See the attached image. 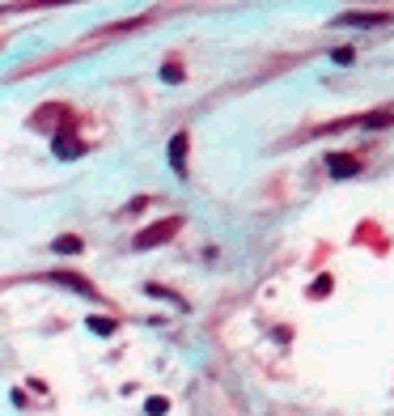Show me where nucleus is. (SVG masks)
Segmentation results:
<instances>
[{
  "label": "nucleus",
  "mask_w": 394,
  "mask_h": 416,
  "mask_svg": "<svg viewBox=\"0 0 394 416\" xmlns=\"http://www.w3.org/2000/svg\"><path fill=\"white\" fill-rule=\"evenodd\" d=\"M149 293L153 297H161V302H179V293H170V289H161V285H149ZM183 306V302H179Z\"/></svg>",
  "instance_id": "obj_11"
},
{
  "label": "nucleus",
  "mask_w": 394,
  "mask_h": 416,
  "mask_svg": "<svg viewBox=\"0 0 394 416\" xmlns=\"http://www.w3.org/2000/svg\"><path fill=\"white\" fill-rule=\"evenodd\" d=\"M81 149H85V144H81V136H77V128H73V124H64L60 132H55V140H51V153H55L60 162H73Z\"/></svg>",
  "instance_id": "obj_2"
},
{
  "label": "nucleus",
  "mask_w": 394,
  "mask_h": 416,
  "mask_svg": "<svg viewBox=\"0 0 394 416\" xmlns=\"http://www.w3.org/2000/svg\"><path fill=\"white\" fill-rule=\"evenodd\" d=\"M51 251H55V255H77V251H81V238H77V234H60V238L51 242Z\"/></svg>",
  "instance_id": "obj_7"
},
{
  "label": "nucleus",
  "mask_w": 394,
  "mask_h": 416,
  "mask_svg": "<svg viewBox=\"0 0 394 416\" xmlns=\"http://www.w3.org/2000/svg\"><path fill=\"white\" fill-rule=\"evenodd\" d=\"M386 22H390L386 13H344V17H335V26H365V30L386 26Z\"/></svg>",
  "instance_id": "obj_5"
},
{
  "label": "nucleus",
  "mask_w": 394,
  "mask_h": 416,
  "mask_svg": "<svg viewBox=\"0 0 394 416\" xmlns=\"http://www.w3.org/2000/svg\"><path fill=\"white\" fill-rule=\"evenodd\" d=\"M89 332H93V336H110V332H115V319H102V315H89Z\"/></svg>",
  "instance_id": "obj_8"
},
{
  "label": "nucleus",
  "mask_w": 394,
  "mask_h": 416,
  "mask_svg": "<svg viewBox=\"0 0 394 416\" xmlns=\"http://www.w3.org/2000/svg\"><path fill=\"white\" fill-rule=\"evenodd\" d=\"M161 81H170V85H174V81H183V64H179V60L161 64Z\"/></svg>",
  "instance_id": "obj_9"
},
{
  "label": "nucleus",
  "mask_w": 394,
  "mask_h": 416,
  "mask_svg": "<svg viewBox=\"0 0 394 416\" xmlns=\"http://www.w3.org/2000/svg\"><path fill=\"white\" fill-rule=\"evenodd\" d=\"M144 408H149V416H165V408H170V403H165L161 395H153V399H149Z\"/></svg>",
  "instance_id": "obj_10"
},
{
  "label": "nucleus",
  "mask_w": 394,
  "mask_h": 416,
  "mask_svg": "<svg viewBox=\"0 0 394 416\" xmlns=\"http://www.w3.org/2000/svg\"><path fill=\"white\" fill-rule=\"evenodd\" d=\"M335 64H352V47H340V51H335Z\"/></svg>",
  "instance_id": "obj_12"
},
{
  "label": "nucleus",
  "mask_w": 394,
  "mask_h": 416,
  "mask_svg": "<svg viewBox=\"0 0 394 416\" xmlns=\"http://www.w3.org/2000/svg\"><path fill=\"white\" fill-rule=\"evenodd\" d=\"M187 144H191V136H187V132H179V136L170 140V166L179 170V179L187 174Z\"/></svg>",
  "instance_id": "obj_4"
},
{
  "label": "nucleus",
  "mask_w": 394,
  "mask_h": 416,
  "mask_svg": "<svg viewBox=\"0 0 394 416\" xmlns=\"http://www.w3.org/2000/svg\"><path fill=\"white\" fill-rule=\"evenodd\" d=\"M179 230H183V221H179V217H165V221H157V225L140 230V234H136V246H140V251H149V246H161V242H170Z\"/></svg>",
  "instance_id": "obj_1"
},
{
  "label": "nucleus",
  "mask_w": 394,
  "mask_h": 416,
  "mask_svg": "<svg viewBox=\"0 0 394 416\" xmlns=\"http://www.w3.org/2000/svg\"><path fill=\"white\" fill-rule=\"evenodd\" d=\"M47 281H51V285H64V289H73V293L93 297V285H89L85 276H77V272H47Z\"/></svg>",
  "instance_id": "obj_3"
},
{
  "label": "nucleus",
  "mask_w": 394,
  "mask_h": 416,
  "mask_svg": "<svg viewBox=\"0 0 394 416\" xmlns=\"http://www.w3.org/2000/svg\"><path fill=\"white\" fill-rule=\"evenodd\" d=\"M326 162H331V174H335V179H344V174H361V162L352 158V153H331Z\"/></svg>",
  "instance_id": "obj_6"
}]
</instances>
